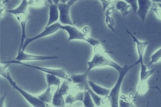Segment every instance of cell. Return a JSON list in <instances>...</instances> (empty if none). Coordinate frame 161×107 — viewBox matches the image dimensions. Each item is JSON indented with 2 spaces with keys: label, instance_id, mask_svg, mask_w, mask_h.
Here are the masks:
<instances>
[{
  "label": "cell",
  "instance_id": "1",
  "mask_svg": "<svg viewBox=\"0 0 161 107\" xmlns=\"http://www.w3.org/2000/svg\"><path fill=\"white\" fill-rule=\"evenodd\" d=\"M94 48V53L92 58L87 62V69L86 72L88 73L91 70L103 67H110L117 71H119L123 66L114 61L108 55V53H110L106 51L103 46L99 44Z\"/></svg>",
  "mask_w": 161,
  "mask_h": 107
},
{
  "label": "cell",
  "instance_id": "2",
  "mask_svg": "<svg viewBox=\"0 0 161 107\" xmlns=\"http://www.w3.org/2000/svg\"><path fill=\"white\" fill-rule=\"evenodd\" d=\"M9 64L7 63H1V69H0V74L2 77L6 79L9 84L12 86V87L16 89L18 93H19L21 96L28 102L29 104H30L32 106L34 107H45L48 106V104L40 100L38 96H35L27 91H26L25 89L21 88L20 86H19L17 83L15 82V81L12 78V77L10 75V73L7 71V68Z\"/></svg>",
  "mask_w": 161,
  "mask_h": 107
},
{
  "label": "cell",
  "instance_id": "3",
  "mask_svg": "<svg viewBox=\"0 0 161 107\" xmlns=\"http://www.w3.org/2000/svg\"><path fill=\"white\" fill-rule=\"evenodd\" d=\"M28 6L29 5L27 0L21 1L20 4L16 8L11 9H6V13L12 14L14 16L21 27V36L18 51L21 50L23 44L25 39L27 38L26 34V24L28 21L31 18V16L28 12Z\"/></svg>",
  "mask_w": 161,
  "mask_h": 107
},
{
  "label": "cell",
  "instance_id": "4",
  "mask_svg": "<svg viewBox=\"0 0 161 107\" xmlns=\"http://www.w3.org/2000/svg\"><path fill=\"white\" fill-rule=\"evenodd\" d=\"M139 64V63L136 61L135 63L132 64H128V62L126 61L123 68L118 71V76L116 80V82L114 86L110 89V93L109 95L107 96L109 105L113 107H117L119 106V99L120 96V91L121 85L123 81L124 78H125L127 73L129 71L133 68L134 66Z\"/></svg>",
  "mask_w": 161,
  "mask_h": 107
},
{
  "label": "cell",
  "instance_id": "5",
  "mask_svg": "<svg viewBox=\"0 0 161 107\" xmlns=\"http://www.w3.org/2000/svg\"><path fill=\"white\" fill-rule=\"evenodd\" d=\"M61 30H64L67 33V39L69 41L72 40H80L86 42L93 47L101 44L100 41L98 39L91 37L87 34H85L73 25L62 24L61 27Z\"/></svg>",
  "mask_w": 161,
  "mask_h": 107
},
{
  "label": "cell",
  "instance_id": "6",
  "mask_svg": "<svg viewBox=\"0 0 161 107\" xmlns=\"http://www.w3.org/2000/svg\"><path fill=\"white\" fill-rule=\"evenodd\" d=\"M1 63H7V64H19V65L24 66H26V67H28L30 68H33V69H36L38 71L43 72L45 74H51L57 76L62 79H69V77H70L69 76V74L67 73L66 71L63 68H52L43 67V66H34V65H31V64L25 63L22 61H17L15 59L1 61Z\"/></svg>",
  "mask_w": 161,
  "mask_h": 107
},
{
  "label": "cell",
  "instance_id": "7",
  "mask_svg": "<svg viewBox=\"0 0 161 107\" xmlns=\"http://www.w3.org/2000/svg\"><path fill=\"white\" fill-rule=\"evenodd\" d=\"M87 72L82 74H74L69 77V80L72 83L81 84L84 91H88L90 93L96 106H101L102 104L103 97L96 94L91 88L89 84V80L87 79Z\"/></svg>",
  "mask_w": 161,
  "mask_h": 107
},
{
  "label": "cell",
  "instance_id": "8",
  "mask_svg": "<svg viewBox=\"0 0 161 107\" xmlns=\"http://www.w3.org/2000/svg\"><path fill=\"white\" fill-rule=\"evenodd\" d=\"M62 24L60 23H58V22H57L52 25H50L48 26H45V29L42 31L40 33H38V34L34 36H32V37H30V38H27L23 44V46H22V49L21 50L23 51H25V49L27 48V46L31 44L32 42L37 40V39H41V38H43L44 37H47V36H50L55 33H57L58 30L61 29V27H62Z\"/></svg>",
  "mask_w": 161,
  "mask_h": 107
},
{
  "label": "cell",
  "instance_id": "9",
  "mask_svg": "<svg viewBox=\"0 0 161 107\" xmlns=\"http://www.w3.org/2000/svg\"><path fill=\"white\" fill-rule=\"evenodd\" d=\"M58 58L57 56H44V55H36L30 54L25 52V51H18V54L14 59L25 62V61H46L52 60Z\"/></svg>",
  "mask_w": 161,
  "mask_h": 107
},
{
  "label": "cell",
  "instance_id": "10",
  "mask_svg": "<svg viewBox=\"0 0 161 107\" xmlns=\"http://www.w3.org/2000/svg\"><path fill=\"white\" fill-rule=\"evenodd\" d=\"M72 6L68 3L58 4L59 10V23L63 25H74V23L70 18V8Z\"/></svg>",
  "mask_w": 161,
  "mask_h": 107
},
{
  "label": "cell",
  "instance_id": "11",
  "mask_svg": "<svg viewBox=\"0 0 161 107\" xmlns=\"http://www.w3.org/2000/svg\"><path fill=\"white\" fill-rule=\"evenodd\" d=\"M126 33L130 36L131 39H133V42L135 44L136 50L138 55V59L137 61L139 63V64L141 63H144V54L145 50L148 45V42L147 41H141L138 39L132 33H131L128 29H126Z\"/></svg>",
  "mask_w": 161,
  "mask_h": 107
},
{
  "label": "cell",
  "instance_id": "12",
  "mask_svg": "<svg viewBox=\"0 0 161 107\" xmlns=\"http://www.w3.org/2000/svg\"><path fill=\"white\" fill-rule=\"evenodd\" d=\"M153 2L151 0H138L136 14L142 23H144L149 10L153 6Z\"/></svg>",
  "mask_w": 161,
  "mask_h": 107
},
{
  "label": "cell",
  "instance_id": "13",
  "mask_svg": "<svg viewBox=\"0 0 161 107\" xmlns=\"http://www.w3.org/2000/svg\"><path fill=\"white\" fill-rule=\"evenodd\" d=\"M59 10L58 8V5L55 4H50L49 6L48 9V19L46 26H48L52 25L58 21H59Z\"/></svg>",
  "mask_w": 161,
  "mask_h": 107
},
{
  "label": "cell",
  "instance_id": "14",
  "mask_svg": "<svg viewBox=\"0 0 161 107\" xmlns=\"http://www.w3.org/2000/svg\"><path fill=\"white\" fill-rule=\"evenodd\" d=\"M89 84L92 89V90L97 95L104 97L108 96L110 93V89L103 87L97 84L96 83L93 82L92 81H89Z\"/></svg>",
  "mask_w": 161,
  "mask_h": 107
},
{
  "label": "cell",
  "instance_id": "15",
  "mask_svg": "<svg viewBox=\"0 0 161 107\" xmlns=\"http://www.w3.org/2000/svg\"><path fill=\"white\" fill-rule=\"evenodd\" d=\"M114 7L123 16H127L130 12V9H131V6L123 0H118L114 4Z\"/></svg>",
  "mask_w": 161,
  "mask_h": 107
},
{
  "label": "cell",
  "instance_id": "16",
  "mask_svg": "<svg viewBox=\"0 0 161 107\" xmlns=\"http://www.w3.org/2000/svg\"><path fill=\"white\" fill-rule=\"evenodd\" d=\"M140 81L147 80L155 72L154 69H149L148 66L146 65L144 63L140 64Z\"/></svg>",
  "mask_w": 161,
  "mask_h": 107
},
{
  "label": "cell",
  "instance_id": "17",
  "mask_svg": "<svg viewBox=\"0 0 161 107\" xmlns=\"http://www.w3.org/2000/svg\"><path fill=\"white\" fill-rule=\"evenodd\" d=\"M51 103L53 106H65L66 104L64 96L59 91L58 87L57 88L56 91L53 94Z\"/></svg>",
  "mask_w": 161,
  "mask_h": 107
},
{
  "label": "cell",
  "instance_id": "18",
  "mask_svg": "<svg viewBox=\"0 0 161 107\" xmlns=\"http://www.w3.org/2000/svg\"><path fill=\"white\" fill-rule=\"evenodd\" d=\"M45 79H46L47 86L50 87H52V86H54L57 88L60 86L62 81L60 78L51 74H45Z\"/></svg>",
  "mask_w": 161,
  "mask_h": 107
},
{
  "label": "cell",
  "instance_id": "19",
  "mask_svg": "<svg viewBox=\"0 0 161 107\" xmlns=\"http://www.w3.org/2000/svg\"><path fill=\"white\" fill-rule=\"evenodd\" d=\"M37 96L40 100H42V101H43L47 104L52 103L53 94L51 91V87L47 86V89L43 93H42L41 94L38 95Z\"/></svg>",
  "mask_w": 161,
  "mask_h": 107
},
{
  "label": "cell",
  "instance_id": "20",
  "mask_svg": "<svg viewBox=\"0 0 161 107\" xmlns=\"http://www.w3.org/2000/svg\"><path fill=\"white\" fill-rule=\"evenodd\" d=\"M150 88H152V87H150L149 86L147 80H139V83L136 87V94L143 95L148 91Z\"/></svg>",
  "mask_w": 161,
  "mask_h": 107
},
{
  "label": "cell",
  "instance_id": "21",
  "mask_svg": "<svg viewBox=\"0 0 161 107\" xmlns=\"http://www.w3.org/2000/svg\"><path fill=\"white\" fill-rule=\"evenodd\" d=\"M71 82L69 79H63L60 86H58L59 91L63 94L64 96H67L70 91V84Z\"/></svg>",
  "mask_w": 161,
  "mask_h": 107
},
{
  "label": "cell",
  "instance_id": "22",
  "mask_svg": "<svg viewBox=\"0 0 161 107\" xmlns=\"http://www.w3.org/2000/svg\"><path fill=\"white\" fill-rule=\"evenodd\" d=\"M82 102L85 107H94L96 106L93 99L88 91H84V98Z\"/></svg>",
  "mask_w": 161,
  "mask_h": 107
},
{
  "label": "cell",
  "instance_id": "23",
  "mask_svg": "<svg viewBox=\"0 0 161 107\" xmlns=\"http://www.w3.org/2000/svg\"><path fill=\"white\" fill-rule=\"evenodd\" d=\"M119 106H135L133 104L131 97L121 95L119 99Z\"/></svg>",
  "mask_w": 161,
  "mask_h": 107
},
{
  "label": "cell",
  "instance_id": "24",
  "mask_svg": "<svg viewBox=\"0 0 161 107\" xmlns=\"http://www.w3.org/2000/svg\"><path fill=\"white\" fill-rule=\"evenodd\" d=\"M158 61H161V47L157 49L150 56V60L149 63L147 64L148 66L155 64Z\"/></svg>",
  "mask_w": 161,
  "mask_h": 107
},
{
  "label": "cell",
  "instance_id": "25",
  "mask_svg": "<svg viewBox=\"0 0 161 107\" xmlns=\"http://www.w3.org/2000/svg\"><path fill=\"white\" fill-rule=\"evenodd\" d=\"M105 23L107 27L113 32H114L115 28V21L114 18L111 16V14L105 13Z\"/></svg>",
  "mask_w": 161,
  "mask_h": 107
},
{
  "label": "cell",
  "instance_id": "26",
  "mask_svg": "<svg viewBox=\"0 0 161 107\" xmlns=\"http://www.w3.org/2000/svg\"><path fill=\"white\" fill-rule=\"evenodd\" d=\"M28 5L35 8H42L48 3L46 0H27Z\"/></svg>",
  "mask_w": 161,
  "mask_h": 107
},
{
  "label": "cell",
  "instance_id": "27",
  "mask_svg": "<svg viewBox=\"0 0 161 107\" xmlns=\"http://www.w3.org/2000/svg\"><path fill=\"white\" fill-rule=\"evenodd\" d=\"M151 9L155 14L156 17L161 21V4L153 3Z\"/></svg>",
  "mask_w": 161,
  "mask_h": 107
},
{
  "label": "cell",
  "instance_id": "28",
  "mask_svg": "<svg viewBox=\"0 0 161 107\" xmlns=\"http://www.w3.org/2000/svg\"><path fill=\"white\" fill-rule=\"evenodd\" d=\"M103 7V11H105L107 8H108L111 5L115 4L118 0H99Z\"/></svg>",
  "mask_w": 161,
  "mask_h": 107
},
{
  "label": "cell",
  "instance_id": "29",
  "mask_svg": "<svg viewBox=\"0 0 161 107\" xmlns=\"http://www.w3.org/2000/svg\"><path fill=\"white\" fill-rule=\"evenodd\" d=\"M125 1V2H126L128 4H129L131 7V9L136 13L137 11V8H138V5H137V2L138 0H123Z\"/></svg>",
  "mask_w": 161,
  "mask_h": 107
},
{
  "label": "cell",
  "instance_id": "30",
  "mask_svg": "<svg viewBox=\"0 0 161 107\" xmlns=\"http://www.w3.org/2000/svg\"><path fill=\"white\" fill-rule=\"evenodd\" d=\"M82 31L83 33H84L85 34H88L89 33V31H90V28H89V27H88L87 26H85L82 28Z\"/></svg>",
  "mask_w": 161,
  "mask_h": 107
},
{
  "label": "cell",
  "instance_id": "31",
  "mask_svg": "<svg viewBox=\"0 0 161 107\" xmlns=\"http://www.w3.org/2000/svg\"><path fill=\"white\" fill-rule=\"evenodd\" d=\"M153 3H157V4H161V0H151Z\"/></svg>",
  "mask_w": 161,
  "mask_h": 107
},
{
  "label": "cell",
  "instance_id": "32",
  "mask_svg": "<svg viewBox=\"0 0 161 107\" xmlns=\"http://www.w3.org/2000/svg\"><path fill=\"white\" fill-rule=\"evenodd\" d=\"M52 2L53 4L58 5V4L60 3V0H52Z\"/></svg>",
  "mask_w": 161,
  "mask_h": 107
},
{
  "label": "cell",
  "instance_id": "33",
  "mask_svg": "<svg viewBox=\"0 0 161 107\" xmlns=\"http://www.w3.org/2000/svg\"><path fill=\"white\" fill-rule=\"evenodd\" d=\"M69 0H60V3H66L69 1Z\"/></svg>",
  "mask_w": 161,
  "mask_h": 107
},
{
  "label": "cell",
  "instance_id": "34",
  "mask_svg": "<svg viewBox=\"0 0 161 107\" xmlns=\"http://www.w3.org/2000/svg\"><path fill=\"white\" fill-rule=\"evenodd\" d=\"M50 4H53V2H52V0H46Z\"/></svg>",
  "mask_w": 161,
  "mask_h": 107
},
{
  "label": "cell",
  "instance_id": "35",
  "mask_svg": "<svg viewBox=\"0 0 161 107\" xmlns=\"http://www.w3.org/2000/svg\"><path fill=\"white\" fill-rule=\"evenodd\" d=\"M8 0H4V1L3 3H5L6 2H8ZM2 3H3V2H2Z\"/></svg>",
  "mask_w": 161,
  "mask_h": 107
}]
</instances>
